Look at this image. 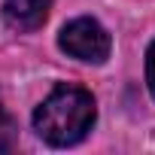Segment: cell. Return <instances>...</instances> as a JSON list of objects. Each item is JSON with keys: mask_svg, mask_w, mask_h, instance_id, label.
<instances>
[{"mask_svg": "<svg viewBox=\"0 0 155 155\" xmlns=\"http://www.w3.org/2000/svg\"><path fill=\"white\" fill-rule=\"evenodd\" d=\"M97 107L91 91L79 85H58L34 110V131L52 146H73L94 128Z\"/></svg>", "mask_w": 155, "mask_h": 155, "instance_id": "6da1fadb", "label": "cell"}, {"mask_svg": "<svg viewBox=\"0 0 155 155\" xmlns=\"http://www.w3.org/2000/svg\"><path fill=\"white\" fill-rule=\"evenodd\" d=\"M49 9L52 0H3V21L18 34H31L46 25Z\"/></svg>", "mask_w": 155, "mask_h": 155, "instance_id": "3957f363", "label": "cell"}, {"mask_svg": "<svg viewBox=\"0 0 155 155\" xmlns=\"http://www.w3.org/2000/svg\"><path fill=\"white\" fill-rule=\"evenodd\" d=\"M12 137H15V125H12L9 113L3 110V104H0V149H9Z\"/></svg>", "mask_w": 155, "mask_h": 155, "instance_id": "277c9868", "label": "cell"}, {"mask_svg": "<svg viewBox=\"0 0 155 155\" xmlns=\"http://www.w3.org/2000/svg\"><path fill=\"white\" fill-rule=\"evenodd\" d=\"M146 85H149V91L155 97V40H152V46L146 52Z\"/></svg>", "mask_w": 155, "mask_h": 155, "instance_id": "5b68a950", "label": "cell"}, {"mask_svg": "<svg viewBox=\"0 0 155 155\" xmlns=\"http://www.w3.org/2000/svg\"><path fill=\"white\" fill-rule=\"evenodd\" d=\"M58 46L76 58V61H85V64H104L110 58V49H113V40L107 34V28L97 21V18H73L61 28L58 34Z\"/></svg>", "mask_w": 155, "mask_h": 155, "instance_id": "7a4b0ae2", "label": "cell"}]
</instances>
